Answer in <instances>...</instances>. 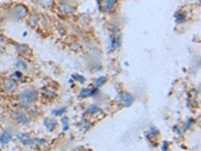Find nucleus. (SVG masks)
<instances>
[{"label":"nucleus","mask_w":201,"mask_h":151,"mask_svg":"<svg viewBox=\"0 0 201 151\" xmlns=\"http://www.w3.org/2000/svg\"><path fill=\"white\" fill-rule=\"evenodd\" d=\"M67 112V109L66 108H63L61 109H56V110H54L52 111V114H54L55 115H61L62 114H63L64 113H65Z\"/></svg>","instance_id":"17"},{"label":"nucleus","mask_w":201,"mask_h":151,"mask_svg":"<svg viewBox=\"0 0 201 151\" xmlns=\"http://www.w3.org/2000/svg\"><path fill=\"white\" fill-rule=\"evenodd\" d=\"M159 134V131L156 129V128H151L150 130V132L148 134V136L150 137H155Z\"/></svg>","instance_id":"20"},{"label":"nucleus","mask_w":201,"mask_h":151,"mask_svg":"<svg viewBox=\"0 0 201 151\" xmlns=\"http://www.w3.org/2000/svg\"><path fill=\"white\" fill-rule=\"evenodd\" d=\"M119 100L123 101L127 108H129L134 103V97L129 93H121L119 94Z\"/></svg>","instance_id":"3"},{"label":"nucleus","mask_w":201,"mask_h":151,"mask_svg":"<svg viewBox=\"0 0 201 151\" xmlns=\"http://www.w3.org/2000/svg\"><path fill=\"white\" fill-rule=\"evenodd\" d=\"M168 143L166 141H164V142H163V143H162V150H166L168 149Z\"/></svg>","instance_id":"24"},{"label":"nucleus","mask_w":201,"mask_h":151,"mask_svg":"<svg viewBox=\"0 0 201 151\" xmlns=\"http://www.w3.org/2000/svg\"><path fill=\"white\" fill-rule=\"evenodd\" d=\"M97 88H90V89H82L79 93V95L81 97H88L90 96H93L95 94H97Z\"/></svg>","instance_id":"7"},{"label":"nucleus","mask_w":201,"mask_h":151,"mask_svg":"<svg viewBox=\"0 0 201 151\" xmlns=\"http://www.w3.org/2000/svg\"><path fill=\"white\" fill-rule=\"evenodd\" d=\"M44 124L46 126V128L50 131L53 130L57 125L56 121L54 119L46 118L44 121Z\"/></svg>","instance_id":"8"},{"label":"nucleus","mask_w":201,"mask_h":151,"mask_svg":"<svg viewBox=\"0 0 201 151\" xmlns=\"http://www.w3.org/2000/svg\"><path fill=\"white\" fill-rule=\"evenodd\" d=\"M186 21V15L184 14H178L176 15V22L178 23H183Z\"/></svg>","instance_id":"18"},{"label":"nucleus","mask_w":201,"mask_h":151,"mask_svg":"<svg viewBox=\"0 0 201 151\" xmlns=\"http://www.w3.org/2000/svg\"><path fill=\"white\" fill-rule=\"evenodd\" d=\"M15 120L19 122L22 123L24 124H26L29 122V120L27 118V117L25 115L22 114V112H16L15 113Z\"/></svg>","instance_id":"10"},{"label":"nucleus","mask_w":201,"mask_h":151,"mask_svg":"<svg viewBox=\"0 0 201 151\" xmlns=\"http://www.w3.org/2000/svg\"><path fill=\"white\" fill-rule=\"evenodd\" d=\"M40 5L43 7H49L53 3V0H37Z\"/></svg>","instance_id":"14"},{"label":"nucleus","mask_w":201,"mask_h":151,"mask_svg":"<svg viewBox=\"0 0 201 151\" xmlns=\"http://www.w3.org/2000/svg\"><path fill=\"white\" fill-rule=\"evenodd\" d=\"M16 66H17V67L22 68V69H26V63L22 61H19L18 62H17V63H16Z\"/></svg>","instance_id":"22"},{"label":"nucleus","mask_w":201,"mask_h":151,"mask_svg":"<svg viewBox=\"0 0 201 151\" xmlns=\"http://www.w3.org/2000/svg\"><path fill=\"white\" fill-rule=\"evenodd\" d=\"M115 45L116 46V47H120L121 46V36H119L118 37V38H117V41L115 42Z\"/></svg>","instance_id":"23"},{"label":"nucleus","mask_w":201,"mask_h":151,"mask_svg":"<svg viewBox=\"0 0 201 151\" xmlns=\"http://www.w3.org/2000/svg\"><path fill=\"white\" fill-rule=\"evenodd\" d=\"M16 46L17 49L19 51H20V52H25L28 49V46L26 45H24V44H22V45H17Z\"/></svg>","instance_id":"21"},{"label":"nucleus","mask_w":201,"mask_h":151,"mask_svg":"<svg viewBox=\"0 0 201 151\" xmlns=\"http://www.w3.org/2000/svg\"><path fill=\"white\" fill-rule=\"evenodd\" d=\"M60 8H61V10L63 11V12L66 13V14L73 13L74 12H75V10H76L75 8L72 7V6L67 5V4H64V3L60 4Z\"/></svg>","instance_id":"11"},{"label":"nucleus","mask_w":201,"mask_h":151,"mask_svg":"<svg viewBox=\"0 0 201 151\" xmlns=\"http://www.w3.org/2000/svg\"><path fill=\"white\" fill-rule=\"evenodd\" d=\"M3 87L7 92H12L17 88V83L12 79H6L3 81Z\"/></svg>","instance_id":"5"},{"label":"nucleus","mask_w":201,"mask_h":151,"mask_svg":"<svg viewBox=\"0 0 201 151\" xmlns=\"http://www.w3.org/2000/svg\"><path fill=\"white\" fill-rule=\"evenodd\" d=\"M115 41L114 38H110V44H111V48L113 47V46L115 45Z\"/></svg>","instance_id":"25"},{"label":"nucleus","mask_w":201,"mask_h":151,"mask_svg":"<svg viewBox=\"0 0 201 151\" xmlns=\"http://www.w3.org/2000/svg\"><path fill=\"white\" fill-rule=\"evenodd\" d=\"M12 135L8 132H4L0 135V143L6 144L12 141Z\"/></svg>","instance_id":"9"},{"label":"nucleus","mask_w":201,"mask_h":151,"mask_svg":"<svg viewBox=\"0 0 201 151\" xmlns=\"http://www.w3.org/2000/svg\"><path fill=\"white\" fill-rule=\"evenodd\" d=\"M106 81H107V79H106V77H99V78L96 80L95 82V87L97 89L100 87L102 86L103 84L105 83Z\"/></svg>","instance_id":"13"},{"label":"nucleus","mask_w":201,"mask_h":151,"mask_svg":"<svg viewBox=\"0 0 201 151\" xmlns=\"http://www.w3.org/2000/svg\"><path fill=\"white\" fill-rule=\"evenodd\" d=\"M28 10L23 5H18L15 6L13 10V14L17 18H22L27 14Z\"/></svg>","instance_id":"4"},{"label":"nucleus","mask_w":201,"mask_h":151,"mask_svg":"<svg viewBox=\"0 0 201 151\" xmlns=\"http://www.w3.org/2000/svg\"><path fill=\"white\" fill-rule=\"evenodd\" d=\"M61 122L63 124V131H66L69 128V124H68V118L67 117H64L61 120Z\"/></svg>","instance_id":"16"},{"label":"nucleus","mask_w":201,"mask_h":151,"mask_svg":"<svg viewBox=\"0 0 201 151\" xmlns=\"http://www.w3.org/2000/svg\"><path fill=\"white\" fill-rule=\"evenodd\" d=\"M98 112H102V110H101L99 108L97 107L96 106H94V105L89 106V107L85 111L86 114H94V113H98Z\"/></svg>","instance_id":"12"},{"label":"nucleus","mask_w":201,"mask_h":151,"mask_svg":"<svg viewBox=\"0 0 201 151\" xmlns=\"http://www.w3.org/2000/svg\"><path fill=\"white\" fill-rule=\"evenodd\" d=\"M72 76L74 79H76L77 81L80 82L81 83H83L85 81V78L83 76H82V75H80L78 74H74V75H72Z\"/></svg>","instance_id":"19"},{"label":"nucleus","mask_w":201,"mask_h":151,"mask_svg":"<svg viewBox=\"0 0 201 151\" xmlns=\"http://www.w3.org/2000/svg\"><path fill=\"white\" fill-rule=\"evenodd\" d=\"M38 97V92L33 89L24 91L19 95V97L22 99H27V100H34Z\"/></svg>","instance_id":"2"},{"label":"nucleus","mask_w":201,"mask_h":151,"mask_svg":"<svg viewBox=\"0 0 201 151\" xmlns=\"http://www.w3.org/2000/svg\"><path fill=\"white\" fill-rule=\"evenodd\" d=\"M3 38L2 36L0 35V42H3Z\"/></svg>","instance_id":"26"},{"label":"nucleus","mask_w":201,"mask_h":151,"mask_svg":"<svg viewBox=\"0 0 201 151\" xmlns=\"http://www.w3.org/2000/svg\"><path fill=\"white\" fill-rule=\"evenodd\" d=\"M16 137L19 141H21L22 143L24 144H27V145H32V144H34L35 143H45V141H42V140H38V141H36V140L34 139H32L25 134H19L17 135Z\"/></svg>","instance_id":"1"},{"label":"nucleus","mask_w":201,"mask_h":151,"mask_svg":"<svg viewBox=\"0 0 201 151\" xmlns=\"http://www.w3.org/2000/svg\"><path fill=\"white\" fill-rule=\"evenodd\" d=\"M117 3V0H101V6L105 11H110Z\"/></svg>","instance_id":"6"},{"label":"nucleus","mask_w":201,"mask_h":151,"mask_svg":"<svg viewBox=\"0 0 201 151\" xmlns=\"http://www.w3.org/2000/svg\"><path fill=\"white\" fill-rule=\"evenodd\" d=\"M194 120L191 119V118H190V119L188 120V121L186 122V123H185V124H184V125H183V128H182V130H180V133L182 132H184V131H186V130L188 129V128H190V126H191V124H193V123H194Z\"/></svg>","instance_id":"15"}]
</instances>
